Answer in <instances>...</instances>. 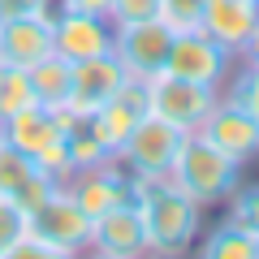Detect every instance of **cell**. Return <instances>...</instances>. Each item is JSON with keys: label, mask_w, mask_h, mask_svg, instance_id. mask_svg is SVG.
<instances>
[{"label": "cell", "mask_w": 259, "mask_h": 259, "mask_svg": "<svg viewBox=\"0 0 259 259\" xmlns=\"http://www.w3.org/2000/svg\"><path fill=\"white\" fill-rule=\"evenodd\" d=\"M130 194L143 212V229H147V250L151 255H182L194 238H199V212L186 190H177L164 177H139L130 173Z\"/></svg>", "instance_id": "cell-1"}, {"label": "cell", "mask_w": 259, "mask_h": 259, "mask_svg": "<svg viewBox=\"0 0 259 259\" xmlns=\"http://www.w3.org/2000/svg\"><path fill=\"white\" fill-rule=\"evenodd\" d=\"M168 182H173L177 190H186L199 207H212V203H221V199H229V194L238 190L242 164L229 160L221 147H212V143L194 130V134L182 139V147H177V160H173V168H168Z\"/></svg>", "instance_id": "cell-2"}, {"label": "cell", "mask_w": 259, "mask_h": 259, "mask_svg": "<svg viewBox=\"0 0 259 259\" xmlns=\"http://www.w3.org/2000/svg\"><path fill=\"white\" fill-rule=\"evenodd\" d=\"M0 134H5L9 147H18L22 156L35 160L52 182H65V177L74 173L69 168V151H65V130L56 121V112L44 108V104H26L22 112H13L0 125Z\"/></svg>", "instance_id": "cell-3"}, {"label": "cell", "mask_w": 259, "mask_h": 259, "mask_svg": "<svg viewBox=\"0 0 259 259\" xmlns=\"http://www.w3.org/2000/svg\"><path fill=\"white\" fill-rule=\"evenodd\" d=\"M143 91H147V112H151V117L177 125L182 134H194V130L207 121V112L216 108V100H221L216 87L177 78V74H168V69L151 74L147 82H143Z\"/></svg>", "instance_id": "cell-4"}, {"label": "cell", "mask_w": 259, "mask_h": 259, "mask_svg": "<svg viewBox=\"0 0 259 259\" xmlns=\"http://www.w3.org/2000/svg\"><path fill=\"white\" fill-rule=\"evenodd\" d=\"M182 130L168 125V121L160 117H143L139 125H134V134L125 139V147L117 151V164L125 168V173H139V177H164L168 168H173L177 160V147H182Z\"/></svg>", "instance_id": "cell-5"}, {"label": "cell", "mask_w": 259, "mask_h": 259, "mask_svg": "<svg viewBox=\"0 0 259 259\" xmlns=\"http://www.w3.org/2000/svg\"><path fill=\"white\" fill-rule=\"evenodd\" d=\"M168 48H173V30H168L160 18L112 26V56H117L121 69H125L130 78H139V82H147L151 74L164 69Z\"/></svg>", "instance_id": "cell-6"}, {"label": "cell", "mask_w": 259, "mask_h": 259, "mask_svg": "<svg viewBox=\"0 0 259 259\" xmlns=\"http://www.w3.org/2000/svg\"><path fill=\"white\" fill-rule=\"evenodd\" d=\"M30 229L44 233V238L69 259V255H78V250H87V242H91V216L74 203V194L65 190V182H61L44 203L30 212Z\"/></svg>", "instance_id": "cell-7"}, {"label": "cell", "mask_w": 259, "mask_h": 259, "mask_svg": "<svg viewBox=\"0 0 259 259\" xmlns=\"http://www.w3.org/2000/svg\"><path fill=\"white\" fill-rule=\"evenodd\" d=\"M87 250H95L100 259H143L147 250V229H143V212L134 199L108 207L104 216L91 221V242Z\"/></svg>", "instance_id": "cell-8"}, {"label": "cell", "mask_w": 259, "mask_h": 259, "mask_svg": "<svg viewBox=\"0 0 259 259\" xmlns=\"http://www.w3.org/2000/svg\"><path fill=\"white\" fill-rule=\"evenodd\" d=\"M229 61H233V52H225L212 35L186 30V35H173L164 69L177 74V78H190V82H203V87H216L221 91L225 74H229Z\"/></svg>", "instance_id": "cell-9"}, {"label": "cell", "mask_w": 259, "mask_h": 259, "mask_svg": "<svg viewBox=\"0 0 259 259\" xmlns=\"http://www.w3.org/2000/svg\"><path fill=\"white\" fill-rule=\"evenodd\" d=\"M125 78L130 74L121 69V61L112 52L91 56V61H74L69 65V100H65V108L78 112V117H91L95 108H104L121 91Z\"/></svg>", "instance_id": "cell-10"}, {"label": "cell", "mask_w": 259, "mask_h": 259, "mask_svg": "<svg viewBox=\"0 0 259 259\" xmlns=\"http://www.w3.org/2000/svg\"><path fill=\"white\" fill-rule=\"evenodd\" d=\"M52 52L65 56L69 65L112 52V22L100 18V13L56 9V18H52Z\"/></svg>", "instance_id": "cell-11"}, {"label": "cell", "mask_w": 259, "mask_h": 259, "mask_svg": "<svg viewBox=\"0 0 259 259\" xmlns=\"http://www.w3.org/2000/svg\"><path fill=\"white\" fill-rule=\"evenodd\" d=\"M199 134H203L212 147H221L229 160H238V164H246V160L259 156V121L246 117V112L238 108L233 100H216V108L207 112V121L199 125Z\"/></svg>", "instance_id": "cell-12"}, {"label": "cell", "mask_w": 259, "mask_h": 259, "mask_svg": "<svg viewBox=\"0 0 259 259\" xmlns=\"http://www.w3.org/2000/svg\"><path fill=\"white\" fill-rule=\"evenodd\" d=\"M147 117V91H143L139 78H125L121 82V91L112 95L104 108L91 112V130L100 134V143L108 147V156L117 160V151L125 147V139L134 134V125Z\"/></svg>", "instance_id": "cell-13"}, {"label": "cell", "mask_w": 259, "mask_h": 259, "mask_svg": "<svg viewBox=\"0 0 259 259\" xmlns=\"http://www.w3.org/2000/svg\"><path fill=\"white\" fill-rule=\"evenodd\" d=\"M65 190L74 194V203L82 207L91 221H95V216H104L108 207H117V203H125V199H134V194H130V173L117 164V160L69 173V177H65Z\"/></svg>", "instance_id": "cell-14"}, {"label": "cell", "mask_w": 259, "mask_h": 259, "mask_svg": "<svg viewBox=\"0 0 259 259\" xmlns=\"http://www.w3.org/2000/svg\"><path fill=\"white\" fill-rule=\"evenodd\" d=\"M52 18L56 13H22V18L0 22V61L30 69L52 52Z\"/></svg>", "instance_id": "cell-15"}, {"label": "cell", "mask_w": 259, "mask_h": 259, "mask_svg": "<svg viewBox=\"0 0 259 259\" xmlns=\"http://www.w3.org/2000/svg\"><path fill=\"white\" fill-rule=\"evenodd\" d=\"M259 22V0H203V35H212L225 52L242 56L246 35Z\"/></svg>", "instance_id": "cell-16"}, {"label": "cell", "mask_w": 259, "mask_h": 259, "mask_svg": "<svg viewBox=\"0 0 259 259\" xmlns=\"http://www.w3.org/2000/svg\"><path fill=\"white\" fill-rule=\"evenodd\" d=\"M30 78V95H35V104H44V108H65V100H69V61L56 52H48L44 61H35L26 69Z\"/></svg>", "instance_id": "cell-17"}, {"label": "cell", "mask_w": 259, "mask_h": 259, "mask_svg": "<svg viewBox=\"0 0 259 259\" xmlns=\"http://www.w3.org/2000/svg\"><path fill=\"white\" fill-rule=\"evenodd\" d=\"M199 250H203L207 259H259V238L246 233L242 225L225 221V225H216V229L203 238Z\"/></svg>", "instance_id": "cell-18"}, {"label": "cell", "mask_w": 259, "mask_h": 259, "mask_svg": "<svg viewBox=\"0 0 259 259\" xmlns=\"http://www.w3.org/2000/svg\"><path fill=\"white\" fill-rule=\"evenodd\" d=\"M39 173H44V168L30 156H22L9 143H0V194H5V199H18V194L26 190V182H35Z\"/></svg>", "instance_id": "cell-19"}, {"label": "cell", "mask_w": 259, "mask_h": 259, "mask_svg": "<svg viewBox=\"0 0 259 259\" xmlns=\"http://www.w3.org/2000/svg\"><path fill=\"white\" fill-rule=\"evenodd\" d=\"M26 104H35L26 69H18V65H5V61H0V125H5L13 112H22Z\"/></svg>", "instance_id": "cell-20"}, {"label": "cell", "mask_w": 259, "mask_h": 259, "mask_svg": "<svg viewBox=\"0 0 259 259\" xmlns=\"http://www.w3.org/2000/svg\"><path fill=\"white\" fill-rule=\"evenodd\" d=\"M160 22H164L173 35L203 26V0H160Z\"/></svg>", "instance_id": "cell-21"}, {"label": "cell", "mask_w": 259, "mask_h": 259, "mask_svg": "<svg viewBox=\"0 0 259 259\" xmlns=\"http://www.w3.org/2000/svg\"><path fill=\"white\" fill-rule=\"evenodd\" d=\"M225 100H233L242 112H246V117L259 121V65L246 61V69H242V74H233L229 95H225Z\"/></svg>", "instance_id": "cell-22"}, {"label": "cell", "mask_w": 259, "mask_h": 259, "mask_svg": "<svg viewBox=\"0 0 259 259\" xmlns=\"http://www.w3.org/2000/svg\"><path fill=\"white\" fill-rule=\"evenodd\" d=\"M229 221L259 238V186H246V190L229 194Z\"/></svg>", "instance_id": "cell-23"}, {"label": "cell", "mask_w": 259, "mask_h": 259, "mask_svg": "<svg viewBox=\"0 0 259 259\" xmlns=\"http://www.w3.org/2000/svg\"><path fill=\"white\" fill-rule=\"evenodd\" d=\"M0 259H65L61 250L52 246V242L44 238V233H35V229H26L22 238H13L9 246H5V255Z\"/></svg>", "instance_id": "cell-24"}, {"label": "cell", "mask_w": 259, "mask_h": 259, "mask_svg": "<svg viewBox=\"0 0 259 259\" xmlns=\"http://www.w3.org/2000/svg\"><path fill=\"white\" fill-rule=\"evenodd\" d=\"M147 18H160V0H112L108 5L112 26H130V22H147Z\"/></svg>", "instance_id": "cell-25"}, {"label": "cell", "mask_w": 259, "mask_h": 259, "mask_svg": "<svg viewBox=\"0 0 259 259\" xmlns=\"http://www.w3.org/2000/svg\"><path fill=\"white\" fill-rule=\"evenodd\" d=\"M26 229H30V212H22L13 199L0 194V255H5V246H9L13 238H22Z\"/></svg>", "instance_id": "cell-26"}, {"label": "cell", "mask_w": 259, "mask_h": 259, "mask_svg": "<svg viewBox=\"0 0 259 259\" xmlns=\"http://www.w3.org/2000/svg\"><path fill=\"white\" fill-rule=\"evenodd\" d=\"M61 0H0V22L5 18H22V13H56Z\"/></svg>", "instance_id": "cell-27"}, {"label": "cell", "mask_w": 259, "mask_h": 259, "mask_svg": "<svg viewBox=\"0 0 259 259\" xmlns=\"http://www.w3.org/2000/svg\"><path fill=\"white\" fill-rule=\"evenodd\" d=\"M108 5H112V0H61V9H78V13H100V18H108Z\"/></svg>", "instance_id": "cell-28"}, {"label": "cell", "mask_w": 259, "mask_h": 259, "mask_svg": "<svg viewBox=\"0 0 259 259\" xmlns=\"http://www.w3.org/2000/svg\"><path fill=\"white\" fill-rule=\"evenodd\" d=\"M242 56H246L250 65H259V22H255V30L246 35V48H242Z\"/></svg>", "instance_id": "cell-29"}, {"label": "cell", "mask_w": 259, "mask_h": 259, "mask_svg": "<svg viewBox=\"0 0 259 259\" xmlns=\"http://www.w3.org/2000/svg\"><path fill=\"white\" fill-rule=\"evenodd\" d=\"M0 143H5V134H0Z\"/></svg>", "instance_id": "cell-30"}]
</instances>
